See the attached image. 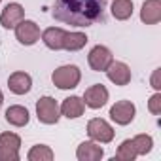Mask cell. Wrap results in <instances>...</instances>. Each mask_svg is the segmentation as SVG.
I'll list each match as a JSON object with an SVG mask.
<instances>
[{"label":"cell","mask_w":161,"mask_h":161,"mask_svg":"<svg viewBox=\"0 0 161 161\" xmlns=\"http://www.w3.org/2000/svg\"><path fill=\"white\" fill-rule=\"evenodd\" d=\"M51 80H53V86L59 89H74L82 80V72L76 64H63L57 70H53Z\"/></svg>","instance_id":"cell-2"},{"label":"cell","mask_w":161,"mask_h":161,"mask_svg":"<svg viewBox=\"0 0 161 161\" xmlns=\"http://www.w3.org/2000/svg\"><path fill=\"white\" fill-rule=\"evenodd\" d=\"M159 74H161V68H155V70H153V74H152V87H153L155 91H159V89H161V82H159Z\"/></svg>","instance_id":"cell-24"},{"label":"cell","mask_w":161,"mask_h":161,"mask_svg":"<svg viewBox=\"0 0 161 161\" xmlns=\"http://www.w3.org/2000/svg\"><path fill=\"white\" fill-rule=\"evenodd\" d=\"M104 0H55L53 17L72 27H91L104 21Z\"/></svg>","instance_id":"cell-1"},{"label":"cell","mask_w":161,"mask_h":161,"mask_svg":"<svg viewBox=\"0 0 161 161\" xmlns=\"http://www.w3.org/2000/svg\"><path fill=\"white\" fill-rule=\"evenodd\" d=\"M140 21L146 25H155L161 21V0H146L140 10Z\"/></svg>","instance_id":"cell-15"},{"label":"cell","mask_w":161,"mask_h":161,"mask_svg":"<svg viewBox=\"0 0 161 161\" xmlns=\"http://www.w3.org/2000/svg\"><path fill=\"white\" fill-rule=\"evenodd\" d=\"M27 157H29V161H51L53 159V152L46 144H36V146H32L29 150Z\"/></svg>","instance_id":"cell-20"},{"label":"cell","mask_w":161,"mask_h":161,"mask_svg":"<svg viewBox=\"0 0 161 161\" xmlns=\"http://www.w3.org/2000/svg\"><path fill=\"white\" fill-rule=\"evenodd\" d=\"M59 110H61V114H63L64 118H68V119H76V118H80V116H84V112H86V104H84V99H82V97L72 95V97H68V99L63 101V104H61Z\"/></svg>","instance_id":"cell-12"},{"label":"cell","mask_w":161,"mask_h":161,"mask_svg":"<svg viewBox=\"0 0 161 161\" xmlns=\"http://www.w3.org/2000/svg\"><path fill=\"white\" fill-rule=\"evenodd\" d=\"M31 119V114L25 106H19V104H14L6 110V121L14 127H25Z\"/></svg>","instance_id":"cell-17"},{"label":"cell","mask_w":161,"mask_h":161,"mask_svg":"<svg viewBox=\"0 0 161 161\" xmlns=\"http://www.w3.org/2000/svg\"><path fill=\"white\" fill-rule=\"evenodd\" d=\"M64 34H66L64 29H61V27H49V29H46L42 32V40H44L46 47H49L53 51H59V49H63Z\"/></svg>","instance_id":"cell-16"},{"label":"cell","mask_w":161,"mask_h":161,"mask_svg":"<svg viewBox=\"0 0 161 161\" xmlns=\"http://www.w3.org/2000/svg\"><path fill=\"white\" fill-rule=\"evenodd\" d=\"M135 114H136V108L131 101H118L110 108V118L118 125H129L135 119Z\"/></svg>","instance_id":"cell-9"},{"label":"cell","mask_w":161,"mask_h":161,"mask_svg":"<svg viewBox=\"0 0 161 161\" xmlns=\"http://www.w3.org/2000/svg\"><path fill=\"white\" fill-rule=\"evenodd\" d=\"M112 15L118 21H127L133 15V0H114L112 2Z\"/></svg>","instance_id":"cell-19"},{"label":"cell","mask_w":161,"mask_h":161,"mask_svg":"<svg viewBox=\"0 0 161 161\" xmlns=\"http://www.w3.org/2000/svg\"><path fill=\"white\" fill-rule=\"evenodd\" d=\"M87 135L91 136V140H95V142H101V144H108V142H112L114 140V129H112V125L106 121V119H103V118H93V119H89V123H87Z\"/></svg>","instance_id":"cell-4"},{"label":"cell","mask_w":161,"mask_h":161,"mask_svg":"<svg viewBox=\"0 0 161 161\" xmlns=\"http://www.w3.org/2000/svg\"><path fill=\"white\" fill-rule=\"evenodd\" d=\"M114 61V55H112V51L106 47V46H95L91 51H89V55H87V63H89V66H91V70H95V72H104L108 66H110V63Z\"/></svg>","instance_id":"cell-6"},{"label":"cell","mask_w":161,"mask_h":161,"mask_svg":"<svg viewBox=\"0 0 161 161\" xmlns=\"http://www.w3.org/2000/svg\"><path fill=\"white\" fill-rule=\"evenodd\" d=\"M8 87L12 93L15 95H25L31 91L32 87V78L27 74V72H14L10 78H8Z\"/></svg>","instance_id":"cell-13"},{"label":"cell","mask_w":161,"mask_h":161,"mask_svg":"<svg viewBox=\"0 0 161 161\" xmlns=\"http://www.w3.org/2000/svg\"><path fill=\"white\" fill-rule=\"evenodd\" d=\"M25 19V10L17 2H10L0 14V25L4 29H15Z\"/></svg>","instance_id":"cell-10"},{"label":"cell","mask_w":161,"mask_h":161,"mask_svg":"<svg viewBox=\"0 0 161 161\" xmlns=\"http://www.w3.org/2000/svg\"><path fill=\"white\" fill-rule=\"evenodd\" d=\"M104 72H106L108 80L116 86H127L131 82V68L121 61H112Z\"/></svg>","instance_id":"cell-11"},{"label":"cell","mask_w":161,"mask_h":161,"mask_svg":"<svg viewBox=\"0 0 161 161\" xmlns=\"http://www.w3.org/2000/svg\"><path fill=\"white\" fill-rule=\"evenodd\" d=\"M136 155H138V153H136V148H135V144H133V138L123 140V142L119 144L118 152H116V157L121 159V161H133Z\"/></svg>","instance_id":"cell-21"},{"label":"cell","mask_w":161,"mask_h":161,"mask_svg":"<svg viewBox=\"0 0 161 161\" xmlns=\"http://www.w3.org/2000/svg\"><path fill=\"white\" fill-rule=\"evenodd\" d=\"M103 155H104V150L93 140H87V142H82L78 146V150H76V157L80 159V161H99V159H103Z\"/></svg>","instance_id":"cell-14"},{"label":"cell","mask_w":161,"mask_h":161,"mask_svg":"<svg viewBox=\"0 0 161 161\" xmlns=\"http://www.w3.org/2000/svg\"><path fill=\"white\" fill-rule=\"evenodd\" d=\"M21 138L15 133L0 135V161H19Z\"/></svg>","instance_id":"cell-5"},{"label":"cell","mask_w":161,"mask_h":161,"mask_svg":"<svg viewBox=\"0 0 161 161\" xmlns=\"http://www.w3.org/2000/svg\"><path fill=\"white\" fill-rule=\"evenodd\" d=\"M133 144H135V148H136V153H138V155H146V153H150V152H152L153 140H152V136H150V135H136V136L133 138Z\"/></svg>","instance_id":"cell-22"},{"label":"cell","mask_w":161,"mask_h":161,"mask_svg":"<svg viewBox=\"0 0 161 161\" xmlns=\"http://www.w3.org/2000/svg\"><path fill=\"white\" fill-rule=\"evenodd\" d=\"M87 44V36L84 32H66L63 40V49L66 51H80Z\"/></svg>","instance_id":"cell-18"},{"label":"cell","mask_w":161,"mask_h":161,"mask_svg":"<svg viewBox=\"0 0 161 161\" xmlns=\"http://www.w3.org/2000/svg\"><path fill=\"white\" fill-rule=\"evenodd\" d=\"M15 38L23 46H32L40 40V27L31 19H23L15 27Z\"/></svg>","instance_id":"cell-7"},{"label":"cell","mask_w":161,"mask_h":161,"mask_svg":"<svg viewBox=\"0 0 161 161\" xmlns=\"http://www.w3.org/2000/svg\"><path fill=\"white\" fill-rule=\"evenodd\" d=\"M2 103H4V95H2V91H0V108H2Z\"/></svg>","instance_id":"cell-25"},{"label":"cell","mask_w":161,"mask_h":161,"mask_svg":"<svg viewBox=\"0 0 161 161\" xmlns=\"http://www.w3.org/2000/svg\"><path fill=\"white\" fill-rule=\"evenodd\" d=\"M36 116L42 123L46 125H55L61 118V110H59V104L53 97H42L38 103H36Z\"/></svg>","instance_id":"cell-3"},{"label":"cell","mask_w":161,"mask_h":161,"mask_svg":"<svg viewBox=\"0 0 161 161\" xmlns=\"http://www.w3.org/2000/svg\"><path fill=\"white\" fill-rule=\"evenodd\" d=\"M108 97H110L108 89H106L103 84H95V86H91V87L86 89V93H84L82 99H84V104H86L87 108L97 110V108H103V106L108 103Z\"/></svg>","instance_id":"cell-8"},{"label":"cell","mask_w":161,"mask_h":161,"mask_svg":"<svg viewBox=\"0 0 161 161\" xmlns=\"http://www.w3.org/2000/svg\"><path fill=\"white\" fill-rule=\"evenodd\" d=\"M148 110L153 114V116H159L161 114V93H155L150 97L148 101Z\"/></svg>","instance_id":"cell-23"}]
</instances>
